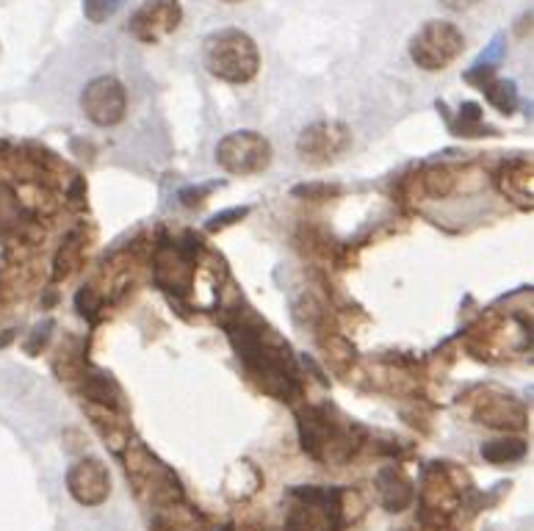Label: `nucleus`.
<instances>
[{
    "label": "nucleus",
    "instance_id": "obj_17",
    "mask_svg": "<svg viewBox=\"0 0 534 531\" xmlns=\"http://www.w3.org/2000/svg\"><path fill=\"white\" fill-rule=\"evenodd\" d=\"M261 484H263L261 471H258L252 462L241 460L227 471L225 496L230 498V501H247V498H252L258 490H261Z\"/></svg>",
    "mask_w": 534,
    "mask_h": 531
},
{
    "label": "nucleus",
    "instance_id": "obj_6",
    "mask_svg": "<svg viewBox=\"0 0 534 531\" xmlns=\"http://www.w3.org/2000/svg\"><path fill=\"white\" fill-rule=\"evenodd\" d=\"M285 531H341L335 490H327V487H294L288 493Z\"/></svg>",
    "mask_w": 534,
    "mask_h": 531
},
{
    "label": "nucleus",
    "instance_id": "obj_28",
    "mask_svg": "<svg viewBox=\"0 0 534 531\" xmlns=\"http://www.w3.org/2000/svg\"><path fill=\"white\" fill-rule=\"evenodd\" d=\"M294 194H299V197H308V200H327V197L338 194V189H335V186H299Z\"/></svg>",
    "mask_w": 534,
    "mask_h": 531
},
{
    "label": "nucleus",
    "instance_id": "obj_15",
    "mask_svg": "<svg viewBox=\"0 0 534 531\" xmlns=\"http://www.w3.org/2000/svg\"><path fill=\"white\" fill-rule=\"evenodd\" d=\"M377 496H380V504L393 515H399L404 509L410 507L416 501V487L410 482V476L396 468V465H385L380 473H377Z\"/></svg>",
    "mask_w": 534,
    "mask_h": 531
},
{
    "label": "nucleus",
    "instance_id": "obj_26",
    "mask_svg": "<svg viewBox=\"0 0 534 531\" xmlns=\"http://www.w3.org/2000/svg\"><path fill=\"white\" fill-rule=\"evenodd\" d=\"M75 302H78V310H81L84 316H89V319H95V313L103 307V299H100V294H97L95 288H84Z\"/></svg>",
    "mask_w": 534,
    "mask_h": 531
},
{
    "label": "nucleus",
    "instance_id": "obj_25",
    "mask_svg": "<svg viewBox=\"0 0 534 531\" xmlns=\"http://www.w3.org/2000/svg\"><path fill=\"white\" fill-rule=\"evenodd\" d=\"M460 122H463V133L460 136H479V125H482V111H479V106L476 103H465L463 108H460Z\"/></svg>",
    "mask_w": 534,
    "mask_h": 531
},
{
    "label": "nucleus",
    "instance_id": "obj_27",
    "mask_svg": "<svg viewBox=\"0 0 534 531\" xmlns=\"http://www.w3.org/2000/svg\"><path fill=\"white\" fill-rule=\"evenodd\" d=\"M50 330H53V321H45V324H39V327H34V335L28 338V343H25V349H28V354H39V349L48 343L50 338Z\"/></svg>",
    "mask_w": 534,
    "mask_h": 531
},
{
    "label": "nucleus",
    "instance_id": "obj_24",
    "mask_svg": "<svg viewBox=\"0 0 534 531\" xmlns=\"http://www.w3.org/2000/svg\"><path fill=\"white\" fill-rule=\"evenodd\" d=\"M125 0H84V14L89 23L103 25L122 9Z\"/></svg>",
    "mask_w": 534,
    "mask_h": 531
},
{
    "label": "nucleus",
    "instance_id": "obj_32",
    "mask_svg": "<svg viewBox=\"0 0 534 531\" xmlns=\"http://www.w3.org/2000/svg\"><path fill=\"white\" fill-rule=\"evenodd\" d=\"M219 531H261V529H255V526H238V523H233V526H225V529H219Z\"/></svg>",
    "mask_w": 534,
    "mask_h": 531
},
{
    "label": "nucleus",
    "instance_id": "obj_16",
    "mask_svg": "<svg viewBox=\"0 0 534 531\" xmlns=\"http://www.w3.org/2000/svg\"><path fill=\"white\" fill-rule=\"evenodd\" d=\"M155 280L167 291H186L191 283V263L178 249H161L155 258Z\"/></svg>",
    "mask_w": 534,
    "mask_h": 531
},
{
    "label": "nucleus",
    "instance_id": "obj_13",
    "mask_svg": "<svg viewBox=\"0 0 534 531\" xmlns=\"http://www.w3.org/2000/svg\"><path fill=\"white\" fill-rule=\"evenodd\" d=\"M84 413L89 415V421L97 429V435L106 440V446L114 454H122V449L131 443V421L125 407L117 404H103V402H84Z\"/></svg>",
    "mask_w": 534,
    "mask_h": 531
},
{
    "label": "nucleus",
    "instance_id": "obj_8",
    "mask_svg": "<svg viewBox=\"0 0 534 531\" xmlns=\"http://www.w3.org/2000/svg\"><path fill=\"white\" fill-rule=\"evenodd\" d=\"M352 144V130L338 119H319L299 133L297 153L310 166H327L338 161Z\"/></svg>",
    "mask_w": 534,
    "mask_h": 531
},
{
    "label": "nucleus",
    "instance_id": "obj_3",
    "mask_svg": "<svg viewBox=\"0 0 534 531\" xmlns=\"http://www.w3.org/2000/svg\"><path fill=\"white\" fill-rule=\"evenodd\" d=\"M119 457L125 462V476L136 490V496L147 501L150 507L161 509L183 501V487L175 471L161 457H155L142 440L131 437V443L122 449Z\"/></svg>",
    "mask_w": 534,
    "mask_h": 531
},
{
    "label": "nucleus",
    "instance_id": "obj_10",
    "mask_svg": "<svg viewBox=\"0 0 534 531\" xmlns=\"http://www.w3.org/2000/svg\"><path fill=\"white\" fill-rule=\"evenodd\" d=\"M180 23H183V9L178 0H144L133 12L128 31L144 45H158L175 34Z\"/></svg>",
    "mask_w": 534,
    "mask_h": 531
},
{
    "label": "nucleus",
    "instance_id": "obj_12",
    "mask_svg": "<svg viewBox=\"0 0 534 531\" xmlns=\"http://www.w3.org/2000/svg\"><path fill=\"white\" fill-rule=\"evenodd\" d=\"M67 490L81 507H100L111 496V476L103 460L84 457L67 471Z\"/></svg>",
    "mask_w": 534,
    "mask_h": 531
},
{
    "label": "nucleus",
    "instance_id": "obj_11",
    "mask_svg": "<svg viewBox=\"0 0 534 531\" xmlns=\"http://www.w3.org/2000/svg\"><path fill=\"white\" fill-rule=\"evenodd\" d=\"M471 415L479 424L490 426V429H501V432H521V429H526V407L515 396H507L501 390H482L474 399Z\"/></svg>",
    "mask_w": 534,
    "mask_h": 531
},
{
    "label": "nucleus",
    "instance_id": "obj_29",
    "mask_svg": "<svg viewBox=\"0 0 534 531\" xmlns=\"http://www.w3.org/2000/svg\"><path fill=\"white\" fill-rule=\"evenodd\" d=\"M241 216H247V208H236V211H227V213H219V216H214L211 219V230H222V227L233 225V219H241Z\"/></svg>",
    "mask_w": 534,
    "mask_h": 531
},
{
    "label": "nucleus",
    "instance_id": "obj_21",
    "mask_svg": "<svg viewBox=\"0 0 534 531\" xmlns=\"http://www.w3.org/2000/svg\"><path fill=\"white\" fill-rule=\"evenodd\" d=\"M479 89L485 92L487 103L493 108H499L501 114H512L515 108H518V89H515V83L504 81V78H485V81L479 83Z\"/></svg>",
    "mask_w": 534,
    "mask_h": 531
},
{
    "label": "nucleus",
    "instance_id": "obj_18",
    "mask_svg": "<svg viewBox=\"0 0 534 531\" xmlns=\"http://www.w3.org/2000/svg\"><path fill=\"white\" fill-rule=\"evenodd\" d=\"M319 346H321V352H324V360H327V366L333 368L335 374H349L352 368H355V360H357V354H355V346L352 343L346 341L344 335L341 332H324V335H319Z\"/></svg>",
    "mask_w": 534,
    "mask_h": 531
},
{
    "label": "nucleus",
    "instance_id": "obj_31",
    "mask_svg": "<svg viewBox=\"0 0 534 531\" xmlns=\"http://www.w3.org/2000/svg\"><path fill=\"white\" fill-rule=\"evenodd\" d=\"M526 31H529V34H532V12L523 14V17H521V25H518V34L526 36Z\"/></svg>",
    "mask_w": 534,
    "mask_h": 531
},
{
    "label": "nucleus",
    "instance_id": "obj_33",
    "mask_svg": "<svg viewBox=\"0 0 534 531\" xmlns=\"http://www.w3.org/2000/svg\"><path fill=\"white\" fill-rule=\"evenodd\" d=\"M225 3H241V0H225Z\"/></svg>",
    "mask_w": 534,
    "mask_h": 531
},
{
    "label": "nucleus",
    "instance_id": "obj_14",
    "mask_svg": "<svg viewBox=\"0 0 534 531\" xmlns=\"http://www.w3.org/2000/svg\"><path fill=\"white\" fill-rule=\"evenodd\" d=\"M499 191L518 205L521 211H532L534 208V166L526 158H515L510 164L501 166L499 172Z\"/></svg>",
    "mask_w": 534,
    "mask_h": 531
},
{
    "label": "nucleus",
    "instance_id": "obj_9",
    "mask_svg": "<svg viewBox=\"0 0 534 531\" xmlns=\"http://www.w3.org/2000/svg\"><path fill=\"white\" fill-rule=\"evenodd\" d=\"M81 111L97 128H114L125 119L128 111V95L125 86L114 75H100L86 83L81 92Z\"/></svg>",
    "mask_w": 534,
    "mask_h": 531
},
{
    "label": "nucleus",
    "instance_id": "obj_5",
    "mask_svg": "<svg viewBox=\"0 0 534 531\" xmlns=\"http://www.w3.org/2000/svg\"><path fill=\"white\" fill-rule=\"evenodd\" d=\"M463 50V31L454 23H446V20H429L410 39V59L427 72L446 70L451 61L460 59Z\"/></svg>",
    "mask_w": 534,
    "mask_h": 531
},
{
    "label": "nucleus",
    "instance_id": "obj_30",
    "mask_svg": "<svg viewBox=\"0 0 534 531\" xmlns=\"http://www.w3.org/2000/svg\"><path fill=\"white\" fill-rule=\"evenodd\" d=\"M449 12H468V9H474L479 0H440Z\"/></svg>",
    "mask_w": 534,
    "mask_h": 531
},
{
    "label": "nucleus",
    "instance_id": "obj_1",
    "mask_svg": "<svg viewBox=\"0 0 534 531\" xmlns=\"http://www.w3.org/2000/svg\"><path fill=\"white\" fill-rule=\"evenodd\" d=\"M299 440L302 449L321 465H346L363 446V429L349 421H335L321 407L299 410Z\"/></svg>",
    "mask_w": 534,
    "mask_h": 531
},
{
    "label": "nucleus",
    "instance_id": "obj_7",
    "mask_svg": "<svg viewBox=\"0 0 534 531\" xmlns=\"http://www.w3.org/2000/svg\"><path fill=\"white\" fill-rule=\"evenodd\" d=\"M272 155V142L255 130L227 133L225 139L216 144V161L230 175H258L272 164Z\"/></svg>",
    "mask_w": 534,
    "mask_h": 531
},
{
    "label": "nucleus",
    "instance_id": "obj_20",
    "mask_svg": "<svg viewBox=\"0 0 534 531\" xmlns=\"http://www.w3.org/2000/svg\"><path fill=\"white\" fill-rule=\"evenodd\" d=\"M526 457V443L521 437H501V440H490L482 446V460L490 465H512Z\"/></svg>",
    "mask_w": 534,
    "mask_h": 531
},
{
    "label": "nucleus",
    "instance_id": "obj_23",
    "mask_svg": "<svg viewBox=\"0 0 534 531\" xmlns=\"http://www.w3.org/2000/svg\"><path fill=\"white\" fill-rule=\"evenodd\" d=\"M335 504H338V523H341V529L363 518V512H366V501L352 487L335 490Z\"/></svg>",
    "mask_w": 534,
    "mask_h": 531
},
{
    "label": "nucleus",
    "instance_id": "obj_19",
    "mask_svg": "<svg viewBox=\"0 0 534 531\" xmlns=\"http://www.w3.org/2000/svg\"><path fill=\"white\" fill-rule=\"evenodd\" d=\"M86 252V236L84 230H75L70 236L64 238V244L56 252V260H53V280L61 283V280H67L72 274L78 272V266H81V260H84Z\"/></svg>",
    "mask_w": 534,
    "mask_h": 531
},
{
    "label": "nucleus",
    "instance_id": "obj_4",
    "mask_svg": "<svg viewBox=\"0 0 534 531\" xmlns=\"http://www.w3.org/2000/svg\"><path fill=\"white\" fill-rule=\"evenodd\" d=\"M202 59L208 72L225 83H250L261 70V53L250 34L238 28H222L205 39Z\"/></svg>",
    "mask_w": 534,
    "mask_h": 531
},
{
    "label": "nucleus",
    "instance_id": "obj_22",
    "mask_svg": "<svg viewBox=\"0 0 534 531\" xmlns=\"http://www.w3.org/2000/svg\"><path fill=\"white\" fill-rule=\"evenodd\" d=\"M454 183H457V177L451 172L449 166L435 164L424 169V175H421V191L427 194V197H449L451 191H454Z\"/></svg>",
    "mask_w": 534,
    "mask_h": 531
},
{
    "label": "nucleus",
    "instance_id": "obj_2",
    "mask_svg": "<svg viewBox=\"0 0 534 531\" xmlns=\"http://www.w3.org/2000/svg\"><path fill=\"white\" fill-rule=\"evenodd\" d=\"M465 473L446 462H432L424 468L418 490V520L427 531H446L463 509L468 484Z\"/></svg>",
    "mask_w": 534,
    "mask_h": 531
}]
</instances>
